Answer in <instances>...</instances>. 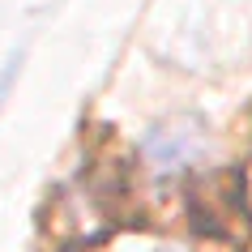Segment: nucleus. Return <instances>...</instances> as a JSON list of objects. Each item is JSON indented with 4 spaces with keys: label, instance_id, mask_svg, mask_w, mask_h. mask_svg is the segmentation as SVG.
I'll list each match as a JSON object with an SVG mask.
<instances>
[{
    "label": "nucleus",
    "instance_id": "f257e3e1",
    "mask_svg": "<svg viewBox=\"0 0 252 252\" xmlns=\"http://www.w3.org/2000/svg\"><path fill=\"white\" fill-rule=\"evenodd\" d=\"M192 154H197V146H192L188 133H158L154 141H150V158L158 162V167H167V171L184 167Z\"/></svg>",
    "mask_w": 252,
    "mask_h": 252
},
{
    "label": "nucleus",
    "instance_id": "f03ea898",
    "mask_svg": "<svg viewBox=\"0 0 252 252\" xmlns=\"http://www.w3.org/2000/svg\"><path fill=\"white\" fill-rule=\"evenodd\" d=\"M158 252H184V248H158Z\"/></svg>",
    "mask_w": 252,
    "mask_h": 252
}]
</instances>
